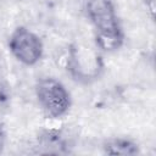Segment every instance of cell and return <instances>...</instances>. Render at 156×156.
<instances>
[{
    "instance_id": "cell-1",
    "label": "cell",
    "mask_w": 156,
    "mask_h": 156,
    "mask_svg": "<svg viewBox=\"0 0 156 156\" xmlns=\"http://www.w3.org/2000/svg\"><path fill=\"white\" fill-rule=\"evenodd\" d=\"M87 12L95 28L96 45L105 51L119 49L124 34L112 0H89Z\"/></svg>"
},
{
    "instance_id": "cell-5",
    "label": "cell",
    "mask_w": 156,
    "mask_h": 156,
    "mask_svg": "<svg viewBox=\"0 0 156 156\" xmlns=\"http://www.w3.org/2000/svg\"><path fill=\"white\" fill-rule=\"evenodd\" d=\"M40 143L43 147H46L45 152H63L65 147H66V143L65 139L62 138V135L58 132H46L41 138H40Z\"/></svg>"
},
{
    "instance_id": "cell-6",
    "label": "cell",
    "mask_w": 156,
    "mask_h": 156,
    "mask_svg": "<svg viewBox=\"0 0 156 156\" xmlns=\"http://www.w3.org/2000/svg\"><path fill=\"white\" fill-rule=\"evenodd\" d=\"M5 143H6V130H5L4 124L0 122V151H2Z\"/></svg>"
},
{
    "instance_id": "cell-3",
    "label": "cell",
    "mask_w": 156,
    "mask_h": 156,
    "mask_svg": "<svg viewBox=\"0 0 156 156\" xmlns=\"http://www.w3.org/2000/svg\"><path fill=\"white\" fill-rule=\"evenodd\" d=\"M9 49L21 63L33 66L40 61L44 51L40 38L32 30L18 27L9 38Z\"/></svg>"
},
{
    "instance_id": "cell-4",
    "label": "cell",
    "mask_w": 156,
    "mask_h": 156,
    "mask_svg": "<svg viewBox=\"0 0 156 156\" xmlns=\"http://www.w3.org/2000/svg\"><path fill=\"white\" fill-rule=\"evenodd\" d=\"M104 152L107 155H136L139 154V146L133 140L127 138H113L104 144Z\"/></svg>"
},
{
    "instance_id": "cell-2",
    "label": "cell",
    "mask_w": 156,
    "mask_h": 156,
    "mask_svg": "<svg viewBox=\"0 0 156 156\" xmlns=\"http://www.w3.org/2000/svg\"><path fill=\"white\" fill-rule=\"evenodd\" d=\"M35 95L48 117L60 118L71 107V96L65 85L55 78H41L37 82Z\"/></svg>"
}]
</instances>
